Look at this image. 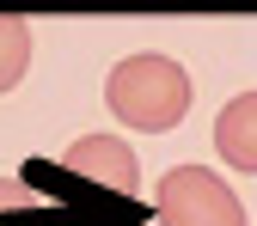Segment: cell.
I'll use <instances>...</instances> for the list:
<instances>
[{"label": "cell", "mask_w": 257, "mask_h": 226, "mask_svg": "<svg viewBox=\"0 0 257 226\" xmlns=\"http://www.w3.org/2000/svg\"><path fill=\"white\" fill-rule=\"evenodd\" d=\"M159 226H251L239 189L208 165H172L153 189Z\"/></svg>", "instance_id": "7a4b0ae2"}, {"label": "cell", "mask_w": 257, "mask_h": 226, "mask_svg": "<svg viewBox=\"0 0 257 226\" xmlns=\"http://www.w3.org/2000/svg\"><path fill=\"white\" fill-rule=\"evenodd\" d=\"M25 68H31V25L0 13V98L25 80Z\"/></svg>", "instance_id": "5b68a950"}, {"label": "cell", "mask_w": 257, "mask_h": 226, "mask_svg": "<svg viewBox=\"0 0 257 226\" xmlns=\"http://www.w3.org/2000/svg\"><path fill=\"white\" fill-rule=\"evenodd\" d=\"M214 153L233 171H257V92H239L214 116Z\"/></svg>", "instance_id": "277c9868"}, {"label": "cell", "mask_w": 257, "mask_h": 226, "mask_svg": "<svg viewBox=\"0 0 257 226\" xmlns=\"http://www.w3.org/2000/svg\"><path fill=\"white\" fill-rule=\"evenodd\" d=\"M61 165L80 171V177H98V183H110V189H135V183H141L135 147H128L122 135H86V141H74L68 153H61Z\"/></svg>", "instance_id": "3957f363"}, {"label": "cell", "mask_w": 257, "mask_h": 226, "mask_svg": "<svg viewBox=\"0 0 257 226\" xmlns=\"http://www.w3.org/2000/svg\"><path fill=\"white\" fill-rule=\"evenodd\" d=\"M190 98H196V80H190L184 61L172 55H122L110 80H104V104L122 128H141V135H172V128L190 116Z\"/></svg>", "instance_id": "6da1fadb"}]
</instances>
